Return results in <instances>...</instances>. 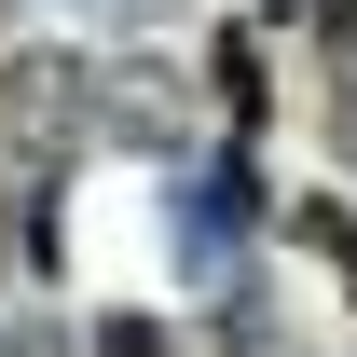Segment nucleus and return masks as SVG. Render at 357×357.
Listing matches in <instances>:
<instances>
[{"instance_id":"obj_1","label":"nucleus","mask_w":357,"mask_h":357,"mask_svg":"<svg viewBox=\"0 0 357 357\" xmlns=\"http://www.w3.org/2000/svg\"><path fill=\"white\" fill-rule=\"evenodd\" d=\"M96 357H151V330H137V316H124V330H110V344H96Z\"/></svg>"}]
</instances>
